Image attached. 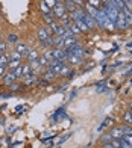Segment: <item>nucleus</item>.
<instances>
[{
	"label": "nucleus",
	"instance_id": "obj_28",
	"mask_svg": "<svg viewBox=\"0 0 132 148\" xmlns=\"http://www.w3.org/2000/svg\"><path fill=\"white\" fill-rule=\"evenodd\" d=\"M30 71H34V70L30 68V65H29V64H24V65H23V77H24V76H28Z\"/></svg>",
	"mask_w": 132,
	"mask_h": 148
},
{
	"label": "nucleus",
	"instance_id": "obj_9",
	"mask_svg": "<svg viewBox=\"0 0 132 148\" xmlns=\"http://www.w3.org/2000/svg\"><path fill=\"white\" fill-rule=\"evenodd\" d=\"M56 77V73L50 68V66H47V70H44V73H43V79L44 80H47V82H50V80H53Z\"/></svg>",
	"mask_w": 132,
	"mask_h": 148
},
{
	"label": "nucleus",
	"instance_id": "obj_4",
	"mask_svg": "<svg viewBox=\"0 0 132 148\" xmlns=\"http://www.w3.org/2000/svg\"><path fill=\"white\" fill-rule=\"evenodd\" d=\"M50 36H52V32H50L49 27H39L38 29V39L41 42H46Z\"/></svg>",
	"mask_w": 132,
	"mask_h": 148
},
{
	"label": "nucleus",
	"instance_id": "obj_21",
	"mask_svg": "<svg viewBox=\"0 0 132 148\" xmlns=\"http://www.w3.org/2000/svg\"><path fill=\"white\" fill-rule=\"evenodd\" d=\"M12 73H14V76H15L17 79L23 77V65H18L15 70H12Z\"/></svg>",
	"mask_w": 132,
	"mask_h": 148
},
{
	"label": "nucleus",
	"instance_id": "obj_48",
	"mask_svg": "<svg viewBox=\"0 0 132 148\" xmlns=\"http://www.w3.org/2000/svg\"><path fill=\"white\" fill-rule=\"evenodd\" d=\"M100 2H102V5H103V3H106V2H108V0H100Z\"/></svg>",
	"mask_w": 132,
	"mask_h": 148
},
{
	"label": "nucleus",
	"instance_id": "obj_30",
	"mask_svg": "<svg viewBox=\"0 0 132 148\" xmlns=\"http://www.w3.org/2000/svg\"><path fill=\"white\" fill-rule=\"evenodd\" d=\"M20 86H21V85H18V83H15V82H14L12 85H9L8 88H9V91H11V92H15V91H20Z\"/></svg>",
	"mask_w": 132,
	"mask_h": 148
},
{
	"label": "nucleus",
	"instance_id": "obj_29",
	"mask_svg": "<svg viewBox=\"0 0 132 148\" xmlns=\"http://www.w3.org/2000/svg\"><path fill=\"white\" fill-rule=\"evenodd\" d=\"M105 85H106V82H99V83L96 85V86H97L96 89H97L99 92H103L105 89H106V86H105Z\"/></svg>",
	"mask_w": 132,
	"mask_h": 148
},
{
	"label": "nucleus",
	"instance_id": "obj_16",
	"mask_svg": "<svg viewBox=\"0 0 132 148\" xmlns=\"http://www.w3.org/2000/svg\"><path fill=\"white\" fill-rule=\"evenodd\" d=\"M77 24V27L81 29V32H88V27H87V24H85V20L81 18V20H77V21H75Z\"/></svg>",
	"mask_w": 132,
	"mask_h": 148
},
{
	"label": "nucleus",
	"instance_id": "obj_46",
	"mask_svg": "<svg viewBox=\"0 0 132 148\" xmlns=\"http://www.w3.org/2000/svg\"><path fill=\"white\" fill-rule=\"evenodd\" d=\"M131 71H132V66H131V68H129V70H128V71H126V73H124V76H128V74H129V73H131Z\"/></svg>",
	"mask_w": 132,
	"mask_h": 148
},
{
	"label": "nucleus",
	"instance_id": "obj_18",
	"mask_svg": "<svg viewBox=\"0 0 132 148\" xmlns=\"http://www.w3.org/2000/svg\"><path fill=\"white\" fill-rule=\"evenodd\" d=\"M9 64V55H0V66H8Z\"/></svg>",
	"mask_w": 132,
	"mask_h": 148
},
{
	"label": "nucleus",
	"instance_id": "obj_22",
	"mask_svg": "<svg viewBox=\"0 0 132 148\" xmlns=\"http://www.w3.org/2000/svg\"><path fill=\"white\" fill-rule=\"evenodd\" d=\"M43 18H44V21H46V23H49V24L55 21L53 15H52V12H47V14H43Z\"/></svg>",
	"mask_w": 132,
	"mask_h": 148
},
{
	"label": "nucleus",
	"instance_id": "obj_27",
	"mask_svg": "<svg viewBox=\"0 0 132 148\" xmlns=\"http://www.w3.org/2000/svg\"><path fill=\"white\" fill-rule=\"evenodd\" d=\"M18 65H21L20 64V60H9V64H8V66H9V70L12 71V70H15Z\"/></svg>",
	"mask_w": 132,
	"mask_h": 148
},
{
	"label": "nucleus",
	"instance_id": "obj_14",
	"mask_svg": "<svg viewBox=\"0 0 132 148\" xmlns=\"http://www.w3.org/2000/svg\"><path fill=\"white\" fill-rule=\"evenodd\" d=\"M82 62V58H79V56H75V55H68L67 58V62L65 64H71V65H79Z\"/></svg>",
	"mask_w": 132,
	"mask_h": 148
},
{
	"label": "nucleus",
	"instance_id": "obj_31",
	"mask_svg": "<svg viewBox=\"0 0 132 148\" xmlns=\"http://www.w3.org/2000/svg\"><path fill=\"white\" fill-rule=\"evenodd\" d=\"M68 73H70V68L64 64V65H62V68H61V71H59V74H61V76H65V74H68Z\"/></svg>",
	"mask_w": 132,
	"mask_h": 148
},
{
	"label": "nucleus",
	"instance_id": "obj_3",
	"mask_svg": "<svg viewBox=\"0 0 132 148\" xmlns=\"http://www.w3.org/2000/svg\"><path fill=\"white\" fill-rule=\"evenodd\" d=\"M67 53L68 55H75V56H79V58H82L85 53V49L82 47V44L81 42H77V44H75L73 47H70V49H67Z\"/></svg>",
	"mask_w": 132,
	"mask_h": 148
},
{
	"label": "nucleus",
	"instance_id": "obj_5",
	"mask_svg": "<svg viewBox=\"0 0 132 148\" xmlns=\"http://www.w3.org/2000/svg\"><path fill=\"white\" fill-rule=\"evenodd\" d=\"M115 29H118V30H124V29H128L126 20H124L123 12H122V11L118 12V15H117V20H115Z\"/></svg>",
	"mask_w": 132,
	"mask_h": 148
},
{
	"label": "nucleus",
	"instance_id": "obj_35",
	"mask_svg": "<svg viewBox=\"0 0 132 148\" xmlns=\"http://www.w3.org/2000/svg\"><path fill=\"white\" fill-rule=\"evenodd\" d=\"M37 85H39V86H47L49 82H47V80H44V79H41V80H37Z\"/></svg>",
	"mask_w": 132,
	"mask_h": 148
},
{
	"label": "nucleus",
	"instance_id": "obj_25",
	"mask_svg": "<svg viewBox=\"0 0 132 148\" xmlns=\"http://www.w3.org/2000/svg\"><path fill=\"white\" fill-rule=\"evenodd\" d=\"M8 42L9 44H17L18 42V36L14 35V33H9V35H8Z\"/></svg>",
	"mask_w": 132,
	"mask_h": 148
},
{
	"label": "nucleus",
	"instance_id": "obj_23",
	"mask_svg": "<svg viewBox=\"0 0 132 148\" xmlns=\"http://www.w3.org/2000/svg\"><path fill=\"white\" fill-rule=\"evenodd\" d=\"M38 62H39V66H49V59L46 58L44 55L38 58Z\"/></svg>",
	"mask_w": 132,
	"mask_h": 148
},
{
	"label": "nucleus",
	"instance_id": "obj_37",
	"mask_svg": "<svg viewBox=\"0 0 132 148\" xmlns=\"http://www.w3.org/2000/svg\"><path fill=\"white\" fill-rule=\"evenodd\" d=\"M41 11L44 12V14H47V12H50V9L47 8V6H46V3H44V2H41Z\"/></svg>",
	"mask_w": 132,
	"mask_h": 148
},
{
	"label": "nucleus",
	"instance_id": "obj_26",
	"mask_svg": "<svg viewBox=\"0 0 132 148\" xmlns=\"http://www.w3.org/2000/svg\"><path fill=\"white\" fill-rule=\"evenodd\" d=\"M43 2L46 3V6H47L49 9H52V8H53V6L59 2V0H43Z\"/></svg>",
	"mask_w": 132,
	"mask_h": 148
},
{
	"label": "nucleus",
	"instance_id": "obj_10",
	"mask_svg": "<svg viewBox=\"0 0 132 148\" xmlns=\"http://www.w3.org/2000/svg\"><path fill=\"white\" fill-rule=\"evenodd\" d=\"M15 80H17V77L14 76V73H12V71H9L8 74H5V76H3V83H5L6 86L12 85V83L15 82Z\"/></svg>",
	"mask_w": 132,
	"mask_h": 148
},
{
	"label": "nucleus",
	"instance_id": "obj_6",
	"mask_svg": "<svg viewBox=\"0 0 132 148\" xmlns=\"http://www.w3.org/2000/svg\"><path fill=\"white\" fill-rule=\"evenodd\" d=\"M122 12H123L124 20H126V24L131 26V24H132V11H131V8L124 5V6H123V9H122Z\"/></svg>",
	"mask_w": 132,
	"mask_h": 148
},
{
	"label": "nucleus",
	"instance_id": "obj_7",
	"mask_svg": "<svg viewBox=\"0 0 132 148\" xmlns=\"http://www.w3.org/2000/svg\"><path fill=\"white\" fill-rule=\"evenodd\" d=\"M84 20H85V24H87L88 30H93V29H96V27H97V24H96V20H94L93 17H90L88 14H85Z\"/></svg>",
	"mask_w": 132,
	"mask_h": 148
},
{
	"label": "nucleus",
	"instance_id": "obj_42",
	"mask_svg": "<svg viewBox=\"0 0 132 148\" xmlns=\"http://www.w3.org/2000/svg\"><path fill=\"white\" fill-rule=\"evenodd\" d=\"M102 147H103V148H114L113 145H111V142H106V144H103Z\"/></svg>",
	"mask_w": 132,
	"mask_h": 148
},
{
	"label": "nucleus",
	"instance_id": "obj_45",
	"mask_svg": "<svg viewBox=\"0 0 132 148\" xmlns=\"http://www.w3.org/2000/svg\"><path fill=\"white\" fill-rule=\"evenodd\" d=\"M21 109H23V106H17V112H18V113L21 112Z\"/></svg>",
	"mask_w": 132,
	"mask_h": 148
},
{
	"label": "nucleus",
	"instance_id": "obj_34",
	"mask_svg": "<svg viewBox=\"0 0 132 148\" xmlns=\"http://www.w3.org/2000/svg\"><path fill=\"white\" fill-rule=\"evenodd\" d=\"M111 139H113V138H111L109 136V134H106V136H102V144H106V142H111Z\"/></svg>",
	"mask_w": 132,
	"mask_h": 148
},
{
	"label": "nucleus",
	"instance_id": "obj_8",
	"mask_svg": "<svg viewBox=\"0 0 132 148\" xmlns=\"http://www.w3.org/2000/svg\"><path fill=\"white\" fill-rule=\"evenodd\" d=\"M14 50H15L17 53H20L23 58H26V56H28V53H29V49L26 47V44H21V42L15 44V49H14Z\"/></svg>",
	"mask_w": 132,
	"mask_h": 148
},
{
	"label": "nucleus",
	"instance_id": "obj_44",
	"mask_svg": "<svg viewBox=\"0 0 132 148\" xmlns=\"http://www.w3.org/2000/svg\"><path fill=\"white\" fill-rule=\"evenodd\" d=\"M123 2H124V5H126V6L132 5V0H123Z\"/></svg>",
	"mask_w": 132,
	"mask_h": 148
},
{
	"label": "nucleus",
	"instance_id": "obj_52",
	"mask_svg": "<svg viewBox=\"0 0 132 148\" xmlns=\"http://www.w3.org/2000/svg\"><path fill=\"white\" fill-rule=\"evenodd\" d=\"M131 53H132V50H131Z\"/></svg>",
	"mask_w": 132,
	"mask_h": 148
},
{
	"label": "nucleus",
	"instance_id": "obj_40",
	"mask_svg": "<svg viewBox=\"0 0 132 148\" xmlns=\"http://www.w3.org/2000/svg\"><path fill=\"white\" fill-rule=\"evenodd\" d=\"M5 71H6V66H0V77H3L5 74H6Z\"/></svg>",
	"mask_w": 132,
	"mask_h": 148
},
{
	"label": "nucleus",
	"instance_id": "obj_47",
	"mask_svg": "<svg viewBox=\"0 0 132 148\" xmlns=\"http://www.w3.org/2000/svg\"><path fill=\"white\" fill-rule=\"evenodd\" d=\"M128 49H132V41H131V42H128Z\"/></svg>",
	"mask_w": 132,
	"mask_h": 148
},
{
	"label": "nucleus",
	"instance_id": "obj_39",
	"mask_svg": "<svg viewBox=\"0 0 132 148\" xmlns=\"http://www.w3.org/2000/svg\"><path fill=\"white\" fill-rule=\"evenodd\" d=\"M120 144H122V148H132V147L126 142V140H123V139H120Z\"/></svg>",
	"mask_w": 132,
	"mask_h": 148
},
{
	"label": "nucleus",
	"instance_id": "obj_1",
	"mask_svg": "<svg viewBox=\"0 0 132 148\" xmlns=\"http://www.w3.org/2000/svg\"><path fill=\"white\" fill-rule=\"evenodd\" d=\"M65 14H67V11H65V6L62 2H58L53 8H52V15H53V18L56 20H61Z\"/></svg>",
	"mask_w": 132,
	"mask_h": 148
},
{
	"label": "nucleus",
	"instance_id": "obj_43",
	"mask_svg": "<svg viewBox=\"0 0 132 148\" xmlns=\"http://www.w3.org/2000/svg\"><path fill=\"white\" fill-rule=\"evenodd\" d=\"M0 97H2V98H9L11 94H0Z\"/></svg>",
	"mask_w": 132,
	"mask_h": 148
},
{
	"label": "nucleus",
	"instance_id": "obj_2",
	"mask_svg": "<svg viewBox=\"0 0 132 148\" xmlns=\"http://www.w3.org/2000/svg\"><path fill=\"white\" fill-rule=\"evenodd\" d=\"M52 56H53L56 60H59V62H62V64H65L67 62V58H68V53H67V50L65 49H55L52 50Z\"/></svg>",
	"mask_w": 132,
	"mask_h": 148
},
{
	"label": "nucleus",
	"instance_id": "obj_49",
	"mask_svg": "<svg viewBox=\"0 0 132 148\" xmlns=\"http://www.w3.org/2000/svg\"><path fill=\"white\" fill-rule=\"evenodd\" d=\"M129 109H132V101L129 103Z\"/></svg>",
	"mask_w": 132,
	"mask_h": 148
},
{
	"label": "nucleus",
	"instance_id": "obj_12",
	"mask_svg": "<svg viewBox=\"0 0 132 148\" xmlns=\"http://www.w3.org/2000/svg\"><path fill=\"white\" fill-rule=\"evenodd\" d=\"M75 44H77V39H76L75 35H73V36H68V38H65V39H64V49H65V50L70 49V47H73Z\"/></svg>",
	"mask_w": 132,
	"mask_h": 148
},
{
	"label": "nucleus",
	"instance_id": "obj_50",
	"mask_svg": "<svg viewBox=\"0 0 132 148\" xmlns=\"http://www.w3.org/2000/svg\"><path fill=\"white\" fill-rule=\"evenodd\" d=\"M129 112H131V116H132V109H129Z\"/></svg>",
	"mask_w": 132,
	"mask_h": 148
},
{
	"label": "nucleus",
	"instance_id": "obj_33",
	"mask_svg": "<svg viewBox=\"0 0 132 148\" xmlns=\"http://www.w3.org/2000/svg\"><path fill=\"white\" fill-rule=\"evenodd\" d=\"M68 138H70V133H68V134H65V136H64L62 139H59V140H58V142H56V147H59V145H61L62 142H65V140H67Z\"/></svg>",
	"mask_w": 132,
	"mask_h": 148
},
{
	"label": "nucleus",
	"instance_id": "obj_32",
	"mask_svg": "<svg viewBox=\"0 0 132 148\" xmlns=\"http://www.w3.org/2000/svg\"><path fill=\"white\" fill-rule=\"evenodd\" d=\"M122 139H123V140H126V142L132 147V134H123Z\"/></svg>",
	"mask_w": 132,
	"mask_h": 148
},
{
	"label": "nucleus",
	"instance_id": "obj_19",
	"mask_svg": "<svg viewBox=\"0 0 132 148\" xmlns=\"http://www.w3.org/2000/svg\"><path fill=\"white\" fill-rule=\"evenodd\" d=\"M49 29H50V32H53L55 35H58V32H59V29H61V26H59L56 21H53V23L49 24Z\"/></svg>",
	"mask_w": 132,
	"mask_h": 148
},
{
	"label": "nucleus",
	"instance_id": "obj_11",
	"mask_svg": "<svg viewBox=\"0 0 132 148\" xmlns=\"http://www.w3.org/2000/svg\"><path fill=\"white\" fill-rule=\"evenodd\" d=\"M109 136L113 138V139H122V136H123L122 127H114V129L109 132Z\"/></svg>",
	"mask_w": 132,
	"mask_h": 148
},
{
	"label": "nucleus",
	"instance_id": "obj_24",
	"mask_svg": "<svg viewBox=\"0 0 132 148\" xmlns=\"http://www.w3.org/2000/svg\"><path fill=\"white\" fill-rule=\"evenodd\" d=\"M88 2V5H91L93 8H96V9H99V8H102V2L100 0H87Z\"/></svg>",
	"mask_w": 132,
	"mask_h": 148
},
{
	"label": "nucleus",
	"instance_id": "obj_15",
	"mask_svg": "<svg viewBox=\"0 0 132 148\" xmlns=\"http://www.w3.org/2000/svg\"><path fill=\"white\" fill-rule=\"evenodd\" d=\"M26 58H28L29 62H32V60H37L39 58V53L35 49H29V53H28V56H26Z\"/></svg>",
	"mask_w": 132,
	"mask_h": 148
},
{
	"label": "nucleus",
	"instance_id": "obj_51",
	"mask_svg": "<svg viewBox=\"0 0 132 148\" xmlns=\"http://www.w3.org/2000/svg\"><path fill=\"white\" fill-rule=\"evenodd\" d=\"M129 82H131V83H132V77H131V80H129Z\"/></svg>",
	"mask_w": 132,
	"mask_h": 148
},
{
	"label": "nucleus",
	"instance_id": "obj_36",
	"mask_svg": "<svg viewBox=\"0 0 132 148\" xmlns=\"http://www.w3.org/2000/svg\"><path fill=\"white\" fill-rule=\"evenodd\" d=\"M6 51V42H0V55H5Z\"/></svg>",
	"mask_w": 132,
	"mask_h": 148
},
{
	"label": "nucleus",
	"instance_id": "obj_41",
	"mask_svg": "<svg viewBox=\"0 0 132 148\" xmlns=\"http://www.w3.org/2000/svg\"><path fill=\"white\" fill-rule=\"evenodd\" d=\"M75 76H76V71H70L68 73V79H73Z\"/></svg>",
	"mask_w": 132,
	"mask_h": 148
},
{
	"label": "nucleus",
	"instance_id": "obj_38",
	"mask_svg": "<svg viewBox=\"0 0 132 148\" xmlns=\"http://www.w3.org/2000/svg\"><path fill=\"white\" fill-rule=\"evenodd\" d=\"M71 2H73L76 6H79V8H82V6H84V0H71Z\"/></svg>",
	"mask_w": 132,
	"mask_h": 148
},
{
	"label": "nucleus",
	"instance_id": "obj_20",
	"mask_svg": "<svg viewBox=\"0 0 132 148\" xmlns=\"http://www.w3.org/2000/svg\"><path fill=\"white\" fill-rule=\"evenodd\" d=\"M21 55H20V53H17L15 50H12L11 53H9V60H21Z\"/></svg>",
	"mask_w": 132,
	"mask_h": 148
},
{
	"label": "nucleus",
	"instance_id": "obj_13",
	"mask_svg": "<svg viewBox=\"0 0 132 148\" xmlns=\"http://www.w3.org/2000/svg\"><path fill=\"white\" fill-rule=\"evenodd\" d=\"M62 3H64V6H65V11H67V14H70V12H73L77 6L71 2V0H62Z\"/></svg>",
	"mask_w": 132,
	"mask_h": 148
},
{
	"label": "nucleus",
	"instance_id": "obj_17",
	"mask_svg": "<svg viewBox=\"0 0 132 148\" xmlns=\"http://www.w3.org/2000/svg\"><path fill=\"white\" fill-rule=\"evenodd\" d=\"M123 123L124 124H128V125H132V116H131V112L126 110L123 113Z\"/></svg>",
	"mask_w": 132,
	"mask_h": 148
}]
</instances>
